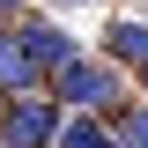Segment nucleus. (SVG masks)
Segmentation results:
<instances>
[{
    "label": "nucleus",
    "instance_id": "nucleus-1",
    "mask_svg": "<svg viewBox=\"0 0 148 148\" xmlns=\"http://www.w3.org/2000/svg\"><path fill=\"white\" fill-rule=\"evenodd\" d=\"M59 133H67V104H59V96H22V104L0 119V141L8 148H52Z\"/></svg>",
    "mask_w": 148,
    "mask_h": 148
},
{
    "label": "nucleus",
    "instance_id": "nucleus-2",
    "mask_svg": "<svg viewBox=\"0 0 148 148\" xmlns=\"http://www.w3.org/2000/svg\"><path fill=\"white\" fill-rule=\"evenodd\" d=\"M52 74H59V104H89V111H111V104H119V74H111L104 59L89 67V59L74 52L67 67H52Z\"/></svg>",
    "mask_w": 148,
    "mask_h": 148
},
{
    "label": "nucleus",
    "instance_id": "nucleus-3",
    "mask_svg": "<svg viewBox=\"0 0 148 148\" xmlns=\"http://www.w3.org/2000/svg\"><path fill=\"white\" fill-rule=\"evenodd\" d=\"M30 82H37V59H30V45H22V30L15 37H0V89H30Z\"/></svg>",
    "mask_w": 148,
    "mask_h": 148
},
{
    "label": "nucleus",
    "instance_id": "nucleus-4",
    "mask_svg": "<svg viewBox=\"0 0 148 148\" xmlns=\"http://www.w3.org/2000/svg\"><path fill=\"white\" fill-rule=\"evenodd\" d=\"M22 45H30V59H37V67H67V59H74V37H59V30H37V22L22 30Z\"/></svg>",
    "mask_w": 148,
    "mask_h": 148
},
{
    "label": "nucleus",
    "instance_id": "nucleus-5",
    "mask_svg": "<svg viewBox=\"0 0 148 148\" xmlns=\"http://www.w3.org/2000/svg\"><path fill=\"white\" fill-rule=\"evenodd\" d=\"M111 52L133 59V67H148V22H119V30H111Z\"/></svg>",
    "mask_w": 148,
    "mask_h": 148
},
{
    "label": "nucleus",
    "instance_id": "nucleus-6",
    "mask_svg": "<svg viewBox=\"0 0 148 148\" xmlns=\"http://www.w3.org/2000/svg\"><path fill=\"white\" fill-rule=\"evenodd\" d=\"M59 148H119L111 133H96L89 119H67V133H59Z\"/></svg>",
    "mask_w": 148,
    "mask_h": 148
},
{
    "label": "nucleus",
    "instance_id": "nucleus-7",
    "mask_svg": "<svg viewBox=\"0 0 148 148\" xmlns=\"http://www.w3.org/2000/svg\"><path fill=\"white\" fill-rule=\"evenodd\" d=\"M119 148H148V104L126 119V133H119Z\"/></svg>",
    "mask_w": 148,
    "mask_h": 148
},
{
    "label": "nucleus",
    "instance_id": "nucleus-8",
    "mask_svg": "<svg viewBox=\"0 0 148 148\" xmlns=\"http://www.w3.org/2000/svg\"><path fill=\"white\" fill-rule=\"evenodd\" d=\"M52 8H96V0H52Z\"/></svg>",
    "mask_w": 148,
    "mask_h": 148
},
{
    "label": "nucleus",
    "instance_id": "nucleus-9",
    "mask_svg": "<svg viewBox=\"0 0 148 148\" xmlns=\"http://www.w3.org/2000/svg\"><path fill=\"white\" fill-rule=\"evenodd\" d=\"M0 8H15V0H0Z\"/></svg>",
    "mask_w": 148,
    "mask_h": 148
},
{
    "label": "nucleus",
    "instance_id": "nucleus-10",
    "mask_svg": "<svg viewBox=\"0 0 148 148\" xmlns=\"http://www.w3.org/2000/svg\"><path fill=\"white\" fill-rule=\"evenodd\" d=\"M0 96H8V89H0Z\"/></svg>",
    "mask_w": 148,
    "mask_h": 148
},
{
    "label": "nucleus",
    "instance_id": "nucleus-11",
    "mask_svg": "<svg viewBox=\"0 0 148 148\" xmlns=\"http://www.w3.org/2000/svg\"><path fill=\"white\" fill-rule=\"evenodd\" d=\"M0 148H8V141H0Z\"/></svg>",
    "mask_w": 148,
    "mask_h": 148
}]
</instances>
